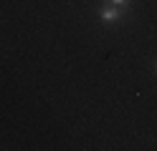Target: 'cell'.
I'll return each instance as SVG.
<instances>
[{
  "instance_id": "obj_2",
  "label": "cell",
  "mask_w": 157,
  "mask_h": 151,
  "mask_svg": "<svg viewBox=\"0 0 157 151\" xmlns=\"http://www.w3.org/2000/svg\"><path fill=\"white\" fill-rule=\"evenodd\" d=\"M127 3H129V0H112V5H119V8H122V5H127Z\"/></svg>"
},
{
  "instance_id": "obj_1",
  "label": "cell",
  "mask_w": 157,
  "mask_h": 151,
  "mask_svg": "<svg viewBox=\"0 0 157 151\" xmlns=\"http://www.w3.org/2000/svg\"><path fill=\"white\" fill-rule=\"evenodd\" d=\"M119 18H122L119 5H106V8H101V20H104V23H114V20H119Z\"/></svg>"
}]
</instances>
